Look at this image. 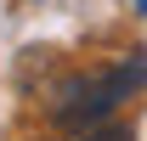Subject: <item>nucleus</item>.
I'll list each match as a JSON object with an SVG mask.
<instances>
[{
    "label": "nucleus",
    "mask_w": 147,
    "mask_h": 141,
    "mask_svg": "<svg viewBox=\"0 0 147 141\" xmlns=\"http://www.w3.org/2000/svg\"><path fill=\"white\" fill-rule=\"evenodd\" d=\"M85 141H136V136L125 124H96V130H85Z\"/></svg>",
    "instance_id": "obj_2"
},
{
    "label": "nucleus",
    "mask_w": 147,
    "mask_h": 141,
    "mask_svg": "<svg viewBox=\"0 0 147 141\" xmlns=\"http://www.w3.org/2000/svg\"><path fill=\"white\" fill-rule=\"evenodd\" d=\"M136 6H142V11H147V0H136Z\"/></svg>",
    "instance_id": "obj_3"
},
{
    "label": "nucleus",
    "mask_w": 147,
    "mask_h": 141,
    "mask_svg": "<svg viewBox=\"0 0 147 141\" xmlns=\"http://www.w3.org/2000/svg\"><path fill=\"white\" fill-rule=\"evenodd\" d=\"M147 85V51H130L108 68H85V73H68L62 85L51 90V119L62 130H96V124L113 119V107L130 102L136 90Z\"/></svg>",
    "instance_id": "obj_1"
}]
</instances>
